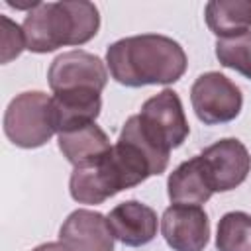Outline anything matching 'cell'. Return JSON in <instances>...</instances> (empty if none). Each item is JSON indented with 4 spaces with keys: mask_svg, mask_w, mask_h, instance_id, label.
Listing matches in <instances>:
<instances>
[{
    "mask_svg": "<svg viewBox=\"0 0 251 251\" xmlns=\"http://www.w3.org/2000/svg\"><path fill=\"white\" fill-rule=\"evenodd\" d=\"M106 65L116 82L139 88L147 84H173L188 65L178 41L161 33H141L114 41L106 49Z\"/></svg>",
    "mask_w": 251,
    "mask_h": 251,
    "instance_id": "obj_1",
    "label": "cell"
},
{
    "mask_svg": "<svg viewBox=\"0 0 251 251\" xmlns=\"http://www.w3.org/2000/svg\"><path fill=\"white\" fill-rule=\"evenodd\" d=\"M25 45L31 53H51L65 45H84L100 29V12L86 0L41 2L24 20Z\"/></svg>",
    "mask_w": 251,
    "mask_h": 251,
    "instance_id": "obj_2",
    "label": "cell"
},
{
    "mask_svg": "<svg viewBox=\"0 0 251 251\" xmlns=\"http://www.w3.org/2000/svg\"><path fill=\"white\" fill-rule=\"evenodd\" d=\"M4 133L22 149L45 145L55 133L51 120V96L41 90H27L12 98L4 112Z\"/></svg>",
    "mask_w": 251,
    "mask_h": 251,
    "instance_id": "obj_3",
    "label": "cell"
},
{
    "mask_svg": "<svg viewBox=\"0 0 251 251\" xmlns=\"http://www.w3.org/2000/svg\"><path fill=\"white\" fill-rule=\"evenodd\" d=\"M137 116L147 141L165 153L180 147L190 133L182 102L171 88H165L159 94L147 98Z\"/></svg>",
    "mask_w": 251,
    "mask_h": 251,
    "instance_id": "obj_4",
    "label": "cell"
},
{
    "mask_svg": "<svg viewBox=\"0 0 251 251\" xmlns=\"http://www.w3.org/2000/svg\"><path fill=\"white\" fill-rule=\"evenodd\" d=\"M190 102L196 118L206 126L235 120L243 106L239 86L218 71L200 75L190 88Z\"/></svg>",
    "mask_w": 251,
    "mask_h": 251,
    "instance_id": "obj_5",
    "label": "cell"
},
{
    "mask_svg": "<svg viewBox=\"0 0 251 251\" xmlns=\"http://www.w3.org/2000/svg\"><path fill=\"white\" fill-rule=\"evenodd\" d=\"M47 82L53 92L80 88L102 92L108 82V71L98 55L73 49L53 59L47 71Z\"/></svg>",
    "mask_w": 251,
    "mask_h": 251,
    "instance_id": "obj_6",
    "label": "cell"
},
{
    "mask_svg": "<svg viewBox=\"0 0 251 251\" xmlns=\"http://www.w3.org/2000/svg\"><path fill=\"white\" fill-rule=\"evenodd\" d=\"M204 171L214 192H227L237 188L251 171V157L247 147L233 137L220 139L200 153Z\"/></svg>",
    "mask_w": 251,
    "mask_h": 251,
    "instance_id": "obj_7",
    "label": "cell"
},
{
    "mask_svg": "<svg viewBox=\"0 0 251 251\" xmlns=\"http://www.w3.org/2000/svg\"><path fill=\"white\" fill-rule=\"evenodd\" d=\"M161 233L173 251H204L210 239V220L200 206L173 204L163 212Z\"/></svg>",
    "mask_w": 251,
    "mask_h": 251,
    "instance_id": "obj_8",
    "label": "cell"
},
{
    "mask_svg": "<svg viewBox=\"0 0 251 251\" xmlns=\"http://www.w3.org/2000/svg\"><path fill=\"white\" fill-rule=\"evenodd\" d=\"M122 190L126 186L110 159V151L90 165L75 167L69 178V192L78 204H102Z\"/></svg>",
    "mask_w": 251,
    "mask_h": 251,
    "instance_id": "obj_9",
    "label": "cell"
},
{
    "mask_svg": "<svg viewBox=\"0 0 251 251\" xmlns=\"http://www.w3.org/2000/svg\"><path fill=\"white\" fill-rule=\"evenodd\" d=\"M114 233L108 218L94 210H75L59 229V241L76 251H114Z\"/></svg>",
    "mask_w": 251,
    "mask_h": 251,
    "instance_id": "obj_10",
    "label": "cell"
},
{
    "mask_svg": "<svg viewBox=\"0 0 251 251\" xmlns=\"http://www.w3.org/2000/svg\"><path fill=\"white\" fill-rule=\"evenodd\" d=\"M106 218L114 237L127 247L147 245L157 235V212L137 200H126L114 206Z\"/></svg>",
    "mask_w": 251,
    "mask_h": 251,
    "instance_id": "obj_11",
    "label": "cell"
},
{
    "mask_svg": "<svg viewBox=\"0 0 251 251\" xmlns=\"http://www.w3.org/2000/svg\"><path fill=\"white\" fill-rule=\"evenodd\" d=\"M100 110L102 98L96 90H63L53 92L51 96V120L57 135L88 124H96Z\"/></svg>",
    "mask_w": 251,
    "mask_h": 251,
    "instance_id": "obj_12",
    "label": "cell"
},
{
    "mask_svg": "<svg viewBox=\"0 0 251 251\" xmlns=\"http://www.w3.org/2000/svg\"><path fill=\"white\" fill-rule=\"evenodd\" d=\"M167 194L173 204L200 206L214 194L200 155L180 163L167 180Z\"/></svg>",
    "mask_w": 251,
    "mask_h": 251,
    "instance_id": "obj_13",
    "label": "cell"
},
{
    "mask_svg": "<svg viewBox=\"0 0 251 251\" xmlns=\"http://www.w3.org/2000/svg\"><path fill=\"white\" fill-rule=\"evenodd\" d=\"M57 145L63 153V157L73 165V167H84L100 157H104L110 151V139L106 131L96 126L88 124L65 133L57 135Z\"/></svg>",
    "mask_w": 251,
    "mask_h": 251,
    "instance_id": "obj_14",
    "label": "cell"
},
{
    "mask_svg": "<svg viewBox=\"0 0 251 251\" xmlns=\"http://www.w3.org/2000/svg\"><path fill=\"white\" fill-rule=\"evenodd\" d=\"M208 29L220 37L251 31V0H210L204 8Z\"/></svg>",
    "mask_w": 251,
    "mask_h": 251,
    "instance_id": "obj_15",
    "label": "cell"
},
{
    "mask_svg": "<svg viewBox=\"0 0 251 251\" xmlns=\"http://www.w3.org/2000/svg\"><path fill=\"white\" fill-rule=\"evenodd\" d=\"M218 251H251V216L247 212H227L218 222Z\"/></svg>",
    "mask_w": 251,
    "mask_h": 251,
    "instance_id": "obj_16",
    "label": "cell"
},
{
    "mask_svg": "<svg viewBox=\"0 0 251 251\" xmlns=\"http://www.w3.org/2000/svg\"><path fill=\"white\" fill-rule=\"evenodd\" d=\"M216 57L226 69H233L245 78H251V31L216 41Z\"/></svg>",
    "mask_w": 251,
    "mask_h": 251,
    "instance_id": "obj_17",
    "label": "cell"
},
{
    "mask_svg": "<svg viewBox=\"0 0 251 251\" xmlns=\"http://www.w3.org/2000/svg\"><path fill=\"white\" fill-rule=\"evenodd\" d=\"M0 22H2V63L6 65L12 59H16L24 49H27V45H25L24 27H20L8 16H2Z\"/></svg>",
    "mask_w": 251,
    "mask_h": 251,
    "instance_id": "obj_18",
    "label": "cell"
},
{
    "mask_svg": "<svg viewBox=\"0 0 251 251\" xmlns=\"http://www.w3.org/2000/svg\"><path fill=\"white\" fill-rule=\"evenodd\" d=\"M31 251H76V249L65 245L63 241H49V243H41V245L33 247Z\"/></svg>",
    "mask_w": 251,
    "mask_h": 251,
    "instance_id": "obj_19",
    "label": "cell"
}]
</instances>
